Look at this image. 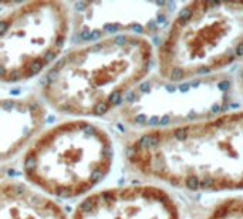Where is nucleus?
Segmentation results:
<instances>
[{"mask_svg": "<svg viewBox=\"0 0 243 219\" xmlns=\"http://www.w3.org/2000/svg\"><path fill=\"white\" fill-rule=\"evenodd\" d=\"M46 121V108L38 98H0V162L19 154L38 134Z\"/></svg>", "mask_w": 243, "mask_h": 219, "instance_id": "9", "label": "nucleus"}, {"mask_svg": "<svg viewBox=\"0 0 243 219\" xmlns=\"http://www.w3.org/2000/svg\"><path fill=\"white\" fill-rule=\"evenodd\" d=\"M138 174L190 192L243 189V111L142 131L125 151Z\"/></svg>", "mask_w": 243, "mask_h": 219, "instance_id": "1", "label": "nucleus"}, {"mask_svg": "<svg viewBox=\"0 0 243 219\" xmlns=\"http://www.w3.org/2000/svg\"><path fill=\"white\" fill-rule=\"evenodd\" d=\"M73 36L95 41L112 36H151L171 22L172 4L158 2H78L73 4Z\"/></svg>", "mask_w": 243, "mask_h": 219, "instance_id": "7", "label": "nucleus"}, {"mask_svg": "<svg viewBox=\"0 0 243 219\" xmlns=\"http://www.w3.org/2000/svg\"><path fill=\"white\" fill-rule=\"evenodd\" d=\"M0 219H67L53 199L17 181L0 182Z\"/></svg>", "mask_w": 243, "mask_h": 219, "instance_id": "10", "label": "nucleus"}, {"mask_svg": "<svg viewBox=\"0 0 243 219\" xmlns=\"http://www.w3.org/2000/svg\"><path fill=\"white\" fill-rule=\"evenodd\" d=\"M114 159L111 138L90 121L61 122L43 132L23 159L27 181L57 198H77L108 175Z\"/></svg>", "mask_w": 243, "mask_h": 219, "instance_id": "4", "label": "nucleus"}, {"mask_svg": "<svg viewBox=\"0 0 243 219\" xmlns=\"http://www.w3.org/2000/svg\"><path fill=\"white\" fill-rule=\"evenodd\" d=\"M154 63L145 37L112 36L68 51L49 68L41 94L53 108L78 117H101L124 103Z\"/></svg>", "mask_w": 243, "mask_h": 219, "instance_id": "2", "label": "nucleus"}, {"mask_svg": "<svg viewBox=\"0 0 243 219\" xmlns=\"http://www.w3.org/2000/svg\"><path fill=\"white\" fill-rule=\"evenodd\" d=\"M243 61V0L192 2L178 10L158 47V74L168 80L215 76Z\"/></svg>", "mask_w": 243, "mask_h": 219, "instance_id": "3", "label": "nucleus"}, {"mask_svg": "<svg viewBox=\"0 0 243 219\" xmlns=\"http://www.w3.org/2000/svg\"><path fill=\"white\" fill-rule=\"evenodd\" d=\"M235 81L226 73L189 80L146 77L121 104L122 120L144 131L181 127L227 112Z\"/></svg>", "mask_w": 243, "mask_h": 219, "instance_id": "5", "label": "nucleus"}, {"mask_svg": "<svg viewBox=\"0 0 243 219\" xmlns=\"http://www.w3.org/2000/svg\"><path fill=\"white\" fill-rule=\"evenodd\" d=\"M70 9L60 2H32L0 19V81H27L54 64L68 38Z\"/></svg>", "mask_w": 243, "mask_h": 219, "instance_id": "6", "label": "nucleus"}, {"mask_svg": "<svg viewBox=\"0 0 243 219\" xmlns=\"http://www.w3.org/2000/svg\"><path fill=\"white\" fill-rule=\"evenodd\" d=\"M73 219H179V209L159 186L128 185L88 195L78 203Z\"/></svg>", "mask_w": 243, "mask_h": 219, "instance_id": "8", "label": "nucleus"}, {"mask_svg": "<svg viewBox=\"0 0 243 219\" xmlns=\"http://www.w3.org/2000/svg\"><path fill=\"white\" fill-rule=\"evenodd\" d=\"M203 219H243V198L223 199Z\"/></svg>", "mask_w": 243, "mask_h": 219, "instance_id": "11", "label": "nucleus"}, {"mask_svg": "<svg viewBox=\"0 0 243 219\" xmlns=\"http://www.w3.org/2000/svg\"><path fill=\"white\" fill-rule=\"evenodd\" d=\"M236 84H238L239 91H240V93H242V95H243V67H242V68H240V71H239L238 81H236Z\"/></svg>", "mask_w": 243, "mask_h": 219, "instance_id": "12", "label": "nucleus"}]
</instances>
